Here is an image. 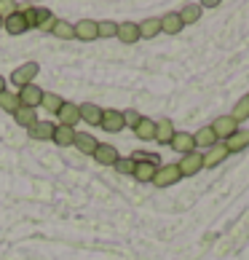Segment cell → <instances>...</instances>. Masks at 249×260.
<instances>
[{
  "mask_svg": "<svg viewBox=\"0 0 249 260\" xmlns=\"http://www.w3.org/2000/svg\"><path fill=\"white\" fill-rule=\"evenodd\" d=\"M177 14H180V19H183V27L196 24L201 19V6L198 3H188V6H183V11H177Z\"/></svg>",
  "mask_w": 249,
  "mask_h": 260,
  "instance_id": "4316f807",
  "label": "cell"
},
{
  "mask_svg": "<svg viewBox=\"0 0 249 260\" xmlns=\"http://www.w3.org/2000/svg\"><path fill=\"white\" fill-rule=\"evenodd\" d=\"M134 134H137V140H145V142L156 140V121H150V118H145V115H142V121L137 123Z\"/></svg>",
  "mask_w": 249,
  "mask_h": 260,
  "instance_id": "d4e9b609",
  "label": "cell"
},
{
  "mask_svg": "<svg viewBox=\"0 0 249 260\" xmlns=\"http://www.w3.org/2000/svg\"><path fill=\"white\" fill-rule=\"evenodd\" d=\"M81 108V121H86L89 126H99L102 123V108L99 105H94V102H83V105H78Z\"/></svg>",
  "mask_w": 249,
  "mask_h": 260,
  "instance_id": "5bb4252c",
  "label": "cell"
},
{
  "mask_svg": "<svg viewBox=\"0 0 249 260\" xmlns=\"http://www.w3.org/2000/svg\"><path fill=\"white\" fill-rule=\"evenodd\" d=\"M0 30H3V19H0Z\"/></svg>",
  "mask_w": 249,
  "mask_h": 260,
  "instance_id": "f35d334b",
  "label": "cell"
},
{
  "mask_svg": "<svg viewBox=\"0 0 249 260\" xmlns=\"http://www.w3.org/2000/svg\"><path fill=\"white\" fill-rule=\"evenodd\" d=\"M161 164H153V161H145V164H137V169H134V180L139 182V185H150L153 177H156V169Z\"/></svg>",
  "mask_w": 249,
  "mask_h": 260,
  "instance_id": "e0dca14e",
  "label": "cell"
},
{
  "mask_svg": "<svg viewBox=\"0 0 249 260\" xmlns=\"http://www.w3.org/2000/svg\"><path fill=\"white\" fill-rule=\"evenodd\" d=\"M193 140H196V148H206V150L220 142V140H217V134L212 132V126H201V129L193 134Z\"/></svg>",
  "mask_w": 249,
  "mask_h": 260,
  "instance_id": "7402d4cb",
  "label": "cell"
},
{
  "mask_svg": "<svg viewBox=\"0 0 249 260\" xmlns=\"http://www.w3.org/2000/svg\"><path fill=\"white\" fill-rule=\"evenodd\" d=\"M220 6V0H204V3H201V11H204V8H217Z\"/></svg>",
  "mask_w": 249,
  "mask_h": 260,
  "instance_id": "8d00e7d4",
  "label": "cell"
},
{
  "mask_svg": "<svg viewBox=\"0 0 249 260\" xmlns=\"http://www.w3.org/2000/svg\"><path fill=\"white\" fill-rule=\"evenodd\" d=\"M225 148H228V153H241V150H246V148H249V129H238L233 137H228V140H225Z\"/></svg>",
  "mask_w": 249,
  "mask_h": 260,
  "instance_id": "ac0fdd59",
  "label": "cell"
},
{
  "mask_svg": "<svg viewBox=\"0 0 249 260\" xmlns=\"http://www.w3.org/2000/svg\"><path fill=\"white\" fill-rule=\"evenodd\" d=\"M209 126H212V132L217 134L220 142H225L228 137H233V134L238 132V123L231 118V115H220V118H215L212 123H209Z\"/></svg>",
  "mask_w": 249,
  "mask_h": 260,
  "instance_id": "5b68a950",
  "label": "cell"
},
{
  "mask_svg": "<svg viewBox=\"0 0 249 260\" xmlns=\"http://www.w3.org/2000/svg\"><path fill=\"white\" fill-rule=\"evenodd\" d=\"M75 134H78L75 129L56 123V126H54V137H51V142H54V145H59V148H73V145H75Z\"/></svg>",
  "mask_w": 249,
  "mask_h": 260,
  "instance_id": "7c38bea8",
  "label": "cell"
},
{
  "mask_svg": "<svg viewBox=\"0 0 249 260\" xmlns=\"http://www.w3.org/2000/svg\"><path fill=\"white\" fill-rule=\"evenodd\" d=\"M56 115H59V123H62V126H70V129H75V123L81 121V108H78L75 102H67V100H64L62 110L56 113Z\"/></svg>",
  "mask_w": 249,
  "mask_h": 260,
  "instance_id": "8fae6325",
  "label": "cell"
},
{
  "mask_svg": "<svg viewBox=\"0 0 249 260\" xmlns=\"http://www.w3.org/2000/svg\"><path fill=\"white\" fill-rule=\"evenodd\" d=\"M91 158L97 161L99 167H116V161H118L121 156H118L116 145H110V142H99V148H97V153H94Z\"/></svg>",
  "mask_w": 249,
  "mask_h": 260,
  "instance_id": "ba28073f",
  "label": "cell"
},
{
  "mask_svg": "<svg viewBox=\"0 0 249 260\" xmlns=\"http://www.w3.org/2000/svg\"><path fill=\"white\" fill-rule=\"evenodd\" d=\"M177 167H180V175L183 177H196L201 169H204V153H188V156H183L177 161Z\"/></svg>",
  "mask_w": 249,
  "mask_h": 260,
  "instance_id": "7a4b0ae2",
  "label": "cell"
},
{
  "mask_svg": "<svg viewBox=\"0 0 249 260\" xmlns=\"http://www.w3.org/2000/svg\"><path fill=\"white\" fill-rule=\"evenodd\" d=\"M3 91H6V78L0 75V94H3Z\"/></svg>",
  "mask_w": 249,
  "mask_h": 260,
  "instance_id": "74e56055",
  "label": "cell"
},
{
  "mask_svg": "<svg viewBox=\"0 0 249 260\" xmlns=\"http://www.w3.org/2000/svg\"><path fill=\"white\" fill-rule=\"evenodd\" d=\"M97 32H99V38H116L118 35V22H113V19L97 22Z\"/></svg>",
  "mask_w": 249,
  "mask_h": 260,
  "instance_id": "1f68e13d",
  "label": "cell"
},
{
  "mask_svg": "<svg viewBox=\"0 0 249 260\" xmlns=\"http://www.w3.org/2000/svg\"><path fill=\"white\" fill-rule=\"evenodd\" d=\"M174 123H171L169 118H161L156 121V142H161V145H169L171 137H174Z\"/></svg>",
  "mask_w": 249,
  "mask_h": 260,
  "instance_id": "44dd1931",
  "label": "cell"
},
{
  "mask_svg": "<svg viewBox=\"0 0 249 260\" xmlns=\"http://www.w3.org/2000/svg\"><path fill=\"white\" fill-rule=\"evenodd\" d=\"M169 148L177 150V153H183V156H188V153H196V140H193V134H190V132H174Z\"/></svg>",
  "mask_w": 249,
  "mask_h": 260,
  "instance_id": "8992f818",
  "label": "cell"
},
{
  "mask_svg": "<svg viewBox=\"0 0 249 260\" xmlns=\"http://www.w3.org/2000/svg\"><path fill=\"white\" fill-rule=\"evenodd\" d=\"M38 73H41V64L38 62H24L22 67H16V70L11 73V81L22 89V86H30L38 78Z\"/></svg>",
  "mask_w": 249,
  "mask_h": 260,
  "instance_id": "277c9868",
  "label": "cell"
},
{
  "mask_svg": "<svg viewBox=\"0 0 249 260\" xmlns=\"http://www.w3.org/2000/svg\"><path fill=\"white\" fill-rule=\"evenodd\" d=\"M116 38H118L121 43H126V46H134L137 41H142V38H139V27H137V22H121Z\"/></svg>",
  "mask_w": 249,
  "mask_h": 260,
  "instance_id": "4fadbf2b",
  "label": "cell"
},
{
  "mask_svg": "<svg viewBox=\"0 0 249 260\" xmlns=\"http://www.w3.org/2000/svg\"><path fill=\"white\" fill-rule=\"evenodd\" d=\"M51 35L59 38V41H75V27H73L70 22H64V19H56Z\"/></svg>",
  "mask_w": 249,
  "mask_h": 260,
  "instance_id": "484cf974",
  "label": "cell"
},
{
  "mask_svg": "<svg viewBox=\"0 0 249 260\" xmlns=\"http://www.w3.org/2000/svg\"><path fill=\"white\" fill-rule=\"evenodd\" d=\"M27 132H30V140H35V142H51V137H54V123L38 118V123H35L32 129H27Z\"/></svg>",
  "mask_w": 249,
  "mask_h": 260,
  "instance_id": "9a60e30c",
  "label": "cell"
},
{
  "mask_svg": "<svg viewBox=\"0 0 249 260\" xmlns=\"http://www.w3.org/2000/svg\"><path fill=\"white\" fill-rule=\"evenodd\" d=\"M14 121L19 123V126H24V129H32L35 123H38V110L32 108H19L14 113Z\"/></svg>",
  "mask_w": 249,
  "mask_h": 260,
  "instance_id": "cb8c5ba5",
  "label": "cell"
},
{
  "mask_svg": "<svg viewBox=\"0 0 249 260\" xmlns=\"http://www.w3.org/2000/svg\"><path fill=\"white\" fill-rule=\"evenodd\" d=\"M16 97H19V102H22V108L38 110V108H41V102H43V89H41V86H35V83H30V86H22V89L16 91Z\"/></svg>",
  "mask_w": 249,
  "mask_h": 260,
  "instance_id": "3957f363",
  "label": "cell"
},
{
  "mask_svg": "<svg viewBox=\"0 0 249 260\" xmlns=\"http://www.w3.org/2000/svg\"><path fill=\"white\" fill-rule=\"evenodd\" d=\"M56 24V14H51L49 8H38V30L41 32H51Z\"/></svg>",
  "mask_w": 249,
  "mask_h": 260,
  "instance_id": "f1b7e54d",
  "label": "cell"
},
{
  "mask_svg": "<svg viewBox=\"0 0 249 260\" xmlns=\"http://www.w3.org/2000/svg\"><path fill=\"white\" fill-rule=\"evenodd\" d=\"M43 110L46 113H51V115H56L62 110V105H64V100L59 97V94H54V91H43Z\"/></svg>",
  "mask_w": 249,
  "mask_h": 260,
  "instance_id": "83f0119b",
  "label": "cell"
},
{
  "mask_svg": "<svg viewBox=\"0 0 249 260\" xmlns=\"http://www.w3.org/2000/svg\"><path fill=\"white\" fill-rule=\"evenodd\" d=\"M180 167L177 164H161V167L156 169V177H153L150 185H156V188H169V185H177L180 182Z\"/></svg>",
  "mask_w": 249,
  "mask_h": 260,
  "instance_id": "6da1fadb",
  "label": "cell"
},
{
  "mask_svg": "<svg viewBox=\"0 0 249 260\" xmlns=\"http://www.w3.org/2000/svg\"><path fill=\"white\" fill-rule=\"evenodd\" d=\"M75 27V38H78V41H97L99 38V32H97V22H94V19H81V22H75L73 24Z\"/></svg>",
  "mask_w": 249,
  "mask_h": 260,
  "instance_id": "30bf717a",
  "label": "cell"
},
{
  "mask_svg": "<svg viewBox=\"0 0 249 260\" xmlns=\"http://www.w3.org/2000/svg\"><path fill=\"white\" fill-rule=\"evenodd\" d=\"M19 3H11V0H0V19H8L11 14H16L19 11Z\"/></svg>",
  "mask_w": 249,
  "mask_h": 260,
  "instance_id": "e575fe53",
  "label": "cell"
},
{
  "mask_svg": "<svg viewBox=\"0 0 249 260\" xmlns=\"http://www.w3.org/2000/svg\"><path fill=\"white\" fill-rule=\"evenodd\" d=\"M231 118H233L236 123H241V121H246V118H249V94H246V97H241V100H236Z\"/></svg>",
  "mask_w": 249,
  "mask_h": 260,
  "instance_id": "4dcf8cb0",
  "label": "cell"
},
{
  "mask_svg": "<svg viewBox=\"0 0 249 260\" xmlns=\"http://www.w3.org/2000/svg\"><path fill=\"white\" fill-rule=\"evenodd\" d=\"M180 30H183V19H180V14H164L161 16V35H180Z\"/></svg>",
  "mask_w": 249,
  "mask_h": 260,
  "instance_id": "ffe728a7",
  "label": "cell"
},
{
  "mask_svg": "<svg viewBox=\"0 0 249 260\" xmlns=\"http://www.w3.org/2000/svg\"><path fill=\"white\" fill-rule=\"evenodd\" d=\"M137 27H139V38L150 41V38L161 35V16H148V19H142Z\"/></svg>",
  "mask_w": 249,
  "mask_h": 260,
  "instance_id": "d6986e66",
  "label": "cell"
},
{
  "mask_svg": "<svg viewBox=\"0 0 249 260\" xmlns=\"http://www.w3.org/2000/svg\"><path fill=\"white\" fill-rule=\"evenodd\" d=\"M118 172V175H129V177H134V169H137V164L131 161V156H121L118 161H116V167H113Z\"/></svg>",
  "mask_w": 249,
  "mask_h": 260,
  "instance_id": "d6a6232c",
  "label": "cell"
},
{
  "mask_svg": "<svg viewBox=\"0 0 249 260\" xmlns=\"http://www.w3.org/2000/svg\"><path fill=\"white\" fill-rule=\"evenodd\" d=\"M231 153H228V148H225V142H217V145H212L206 153H204V169H215V167H220Z\"/></svg>",
  "mask_w": 249,
  "mask_h": 260,
  "instance_id": "9c48e42d",
  "label": "cell"
},
{
  "mask_svg": "<svg viewBox=\"0 0 249 260\" xmlns=\"http://www.w3.org/2000/svg\"><path fill=\"white\" fill-rule=\"evenodd\" d=\"M19 108H22V102H19V97L14 91H3V94H0V110H6V113L14 115Z\"/></svg>",
  "mask_w": 249,
  "mask_h": 260,
  "instance_id": "f546056e",
  "label": "cell"
},
{
  "mask_svg": "<svg viewBox=\"0 0 249 260\" xmlns=\"http://www.w3.org/2000/svg\"><path fill=\"white\" fill-rule=\"evenodd\" d=\"M19 14H22L27 30H30V27H35V30H38V8L35 6H22V8H19Z\"/></svg>",
  "mask_w": 249,
  "mask_h": 260,
  "instance_id": "836d02e7",
  "label": "cell"
},
{
  "mask_svg": "<svg viewBox=\"0 0 249 260\" xmlns=\"http://www.w3.org/2000/svg\"><path fill=\"white\" fill-rule=\"evenodd\" d=\"M3 30L8 32V35H24L27 32V24H24V19H22V14H11L8 19H3Z\"/></svg>",
  "mask_w": 249,
  "mask_h": 260,
  "instance_id": "603a6c76",
  "label": "cell"
},
{
  "mask_svg": "<svg viewBox=\"0 0 249 260\" xmlns=\"http://www.w3.org/2000/svg\"><path fill=\"white\" fill-rule=\"evenodd\" d=\"M99 126L108 132V134H118L126 129V123H123V113L121 110H104L102 113V123Z\"/></svg>",
  "mask_w": 249,
  "mask_h": 260,
  "instance_id": "52a82bcc",
  "label": "cell"
},
{
  "mask_svg": "<svg viewBox=\"0 0 249 260\" xmlns=\"http://www.w3.org/2000/svg\"><path fill=\"white\" fill-rule=\"evenodd\" d=\"M139 121H142V115L137 110H123V123H126L129 129H137Z\"/></svg>",
  "mask_w": 249,
  "mask_h": 260,
  "instance_id": "d590c367",
  "label": "cell"
},
{
  "mask_svg": "<svg viewBox=\"0 0 249 260\" xmlns=\"http://www.w3.org/2000/svg\"><path fill=\"white\" fill-rule=\"evenodd\" d=\"M78 153H83V156H94L97 153V148H99V142L91 137V134H86V132H78L75 134V145H73Z\"/></svg>",
  "mask_w": 249,
  "mask_h": 260,
  "instance_id": "2e32d148",
  "label": "cell"
}]
</instances>
